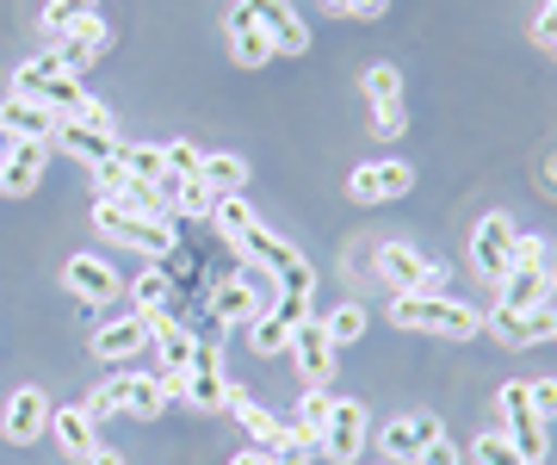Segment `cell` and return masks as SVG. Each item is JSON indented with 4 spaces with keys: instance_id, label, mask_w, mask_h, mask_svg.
<instances>
[{
    "instance_id": "ffe728a7",
    "label": "cell",
    "mask_w": 557,
    "mask_h": 465,
    "mask_svg": "<svg viewBox=\"0 0 557 465\" xmlns=\"http://www.w3.org/2000/svg\"><path fill=\"white\" fill-rule=\"evenodd\" d=\"M44 162H50V143H13L7 137V156H0V193H7V199L38 193Z\"/></svg>"
},
{
    "instance_id": "8992f818",
    "label": "cell",
    "mask_w": 557,
    "mask_h": 465,
    "mask_svg": "<svg viewBox=\"0 0 557 465\" xmlns=\"http://www.w3.org/2000/svg\"><path fill=\"white\" fill-rule=\"evenodd\" d=\"M292 366H298V379H304V391H329V379H335V354L341 347L329 342V329L317 323V317H304L298 329H292Z\"/></svg>"
},
{
    "instance_id": "bcb514c9",
    "label": "cell",
    "mask_w": 557,
    "mask_h": 465,
    "mask_svg": "<svg viewBox=\"0 0 557 465\" xmlns=\"http://www.w3.org/2000/svg\"><path fill=\"white\" fill-rule=\"evenodd\" d=\"M416 465H458V446L446 441V435H440V441L421 446V460H416Z\"/></svg>"
},
{
    "instance_id": "7402d4cb",
    "label": "cell",
    "mask_w": 557,
    "mask_h": 465,
    "mask_svg": "<svg viewBox=\"0 0 557 465\" xmlns=\"http://www.w3.org/2000/svg\"><path fill=\"white\" fill-rule=\"evenodd\" d=\"M223 44H230L236 69H267V62H273V44H267V32L255 25V13H248L242 0L223 13Z\"/></svg>"
},
{
    "instance_id": "ba28073f",
    "label": "cell",
    "mask_w": 557,
    "mask_h": 465,
    "mask_svg": "<svg viewBox=\"0 0 557 465\" xmlns=\"http://www.w3.org/2000/svg\"><path fill=\"white\" fill-rule=\"evenodd\" d=\"M94 186H100V199L119 205V211H143V218H161V211H168V205H161V186L137 181V174L119 162V156L94 168Z\"/></svg>"
},
{
    "instance_id": "4316f807",
    "label": "cell",
    "mask_w": 557,
    "mask_h": 465,
    "mask_svg": "<svg viewBox=\"0 0 557 465\" xmlns=\"http://www.w3.org/2000/svg\"><path fill=\"white\" fill-rule=\"evenodd\" d=\"M223 409H230V416H242V428L255 435V446H260V453H267V446H273L278 435H285V416H273V409H260L255 397L242 391V384H230V397H223Z\"/></svg>"
},
{
    "instance_id": "60d3db41",
    "label": "cell",
    "mask_w": 557,
    "mask_h": 465,
    "mask_svg": "<svg viewBox=\"0 0 557 465\" xmlns=\"http://www.w3.org/2000/svg\"><path fill=\"white\" fill-rule=\"evenodd\" d=\"M322 13H335V20H384L391 13V0H322Z\"/></svg>"
},
{
    "instance_id": "f546056e",
    "label": "cell",
    "mask_w": 557,
    "mask_h": 465,
    "mask_svg": "<svg viewBox=\"0 0 557 465\" xmlns=\"http://www.w3.org/2000/svg\"><path fill=\"white\" fill-rule=\"evenodd\" d=\"M292 329H298V323H285L273 304H267L255 323H248V347H255L260 360H273V354H285V347H292Z\"/></svg>"
},
{
    "instance_id": "e0dca14e",
    "label": "cell",
    "mask_w": 557,
    "mask_h": 465,
    "mask_svg": "<svg viewBox=\"0 0 557 465\" xmlns=\"http://www.w3.org/2000/svg\"><path fill=\"white\" fill-rule=\"evenodd\" d=\"M508 255H515V218H508V211H490V218L471 230V267L496 285L502 273H508Z\"/></svg>"
},
{
    "instance_id": "1f68e13d",
    "label": "cell",
    "mask_w": 557,
    "mask_h": 465,
    "mask_svg": "<svg viewBox=\"0 0 557 465\" xmlns=\"http://www.w3.org/2000/svg\"><path fill=\"white\" fill-rule=\"evenodd\" d=\"M199 181L211 186V193H242V186H248V162H242V156H230V149H218V156H205V168H199Z\"/></svg>"
},
{
    "instance_id": "9c48e42d",
    "label": "cell",
    "mask_w": 557,
    "mask_h": 465,
    "mask_svg": "<svg viewBox=\"0 0 557 465\" xmlns=\"http://www.w3.org/2000/svg\"><path fill=\"white\" fill-rule=\"evenodd\" d=\"M483 329L496 335L502 347H539V342H557V304H539V310H483Z\"/></svg>"
},
{
    "instance_id": "2e32d148",
    "label": "cell",
    "mask_w": 557,
    "mask_h": 465,
    "mask_svg": "<svg viewBox=\"0 0 557 465\" xmlns=\"http://www.w3.org/2000/svg\"><path fill=\"white\" fill-rule=\"evenodd\" d=\"M440 435H446V428H440V416H428V409H409V416H397V423L379 428V446H384V460H391V465H416L421 446L440 441Z\"/></svg>"
},
{
    "instance_id": "f35d334b",
    "label": "cell",
    "mask_w": 557,
    "mask_h": 465,
    "mask_svg": "<svg viewBox=\"0 0 557 465\" xmlns=\"http://www.w3.org/2000/svg\"><path fill=\"white\" fill-rule=\"evenodd\" d=\"M161 149H168V174H174V181H199V168H205V149L199 143H161Z\"/></svg>"
},
{
    "instance_id": "816d5d0a",
    "label": "cell",
    "mask_w": 557,
    "mask_h": 465,
    "mask_svg": "<svg viewBox=\"0 0 557 465\" xmlns=\"http://www.w3.org/2000/svg\"><path fill=\"white\" fill-rule=\"evenodd\" d=\"M545 304H557V273H552V298H545Z\"/></svg>"
},
{
    "instance_id": "7a4b0ae2",
    "label": "cell",
    "mask_w": 557,
    "mask_h": 465,
    "mask_svg": "<svg viewBox=\"0 0 557 465\" xmlns=\"http://www.w3.org/2000/svg\"><path fill=\"white\" fill-rule=\"evenodd\" d=\"M230 248H236L248 267H267V280H273L278 292H317V267L304 261V248H298V243H285V236H273L267 223L242 230Z\"/></svg>"
},
{
    "instance_id": "f5cc1de1",
    "label": "cell",
    "mask_w": 557,
    "mask_h": 465,
    "mask_svg": "<svg viewBox=\"0 0 557 465\" xmlns=\"http://www.w3.org/2000/svg\"><path fill=\"white\" fill-rule=\"evenodd\" d=\"M0 156H7V131H0Z\"/></svg>"
},
{
    "instance_id": "7bdbcfd3",
    "label": "cell",
    "mask_w": 557,
    "mask_h": 465,
    "mask_svg": "<svg viewBox=\"0 0 557 465\" xmlns=\"http://www.w3.org/2000/svg\"><path fill=\"white\" fill-rule=\"evenodd\" d=\"M75 124H94V131H119V119H112V106H106V100H94V94H87V106L75 112Z\"/></svg>"
},
{
    "instance_id": "44dd1931",
    "label": "cell",
    "mask_w": 557,
    "mask_h": 465,
    "mask_svg": "<svg viewBox=\"0 0 557 465\" xmlns=\"http://www.w3.org/2000/svg\"><path fill=\"white\" fill-rule=\"evenodd\" d=\"M50 435H57L62 460L69 465H94V453H100V423L87 416V409H50Z\"/></svg>"
},
{
    "instance_id": "e575fe53",
    "label": "cell",
    "mask_w": 557,
    "mask_h": 465,
    "mask_svg": "<svg viewBox=\"0 0 557 465\" xmlns=\"http://www.w3.org/2000/svg\"><path fill=\"white\" fill-rule=\"evenodd\" d=\"M366 100H372V112H391V106H403V69H391V62H372V69H366Z\"/></svg>"
},
{
    "instance_id": "d4e9b609",
    "label": "cell",
    "mask_w": 557,
    "mask_h": 465,
    "mask_svg": "<svg viewBox=\"0 0 557 465\" xmlns=\"http://www.w3.org/2000/svg\"><path fill=\"white\" fill-rule=\"evenodd\" d=\"M57 112H44L38 100H20V94H7V100H0V131H7V137L13 143H50L57 137Z\"/></svg>"
},
{
    "instance_id": "74e56055",
    "label": "cell",
    "mask_w": 557,
    "mask_h": 465,
    "mask_svg": "<svg viewBox=\"0 0 557 465\" xmlns=\"http://www.w3.org/2000/svg\"><path fill=\"white\" fill-rule=\"evenodd\" d=\"M131 304L137 310H168V267H143L137 285H131Z\"/></svg>"
},
{
    "instance_id": "5b68a950",
    "label": "cell",
    "mask_w": 557,
    "mask_h": 465,
    "mask_svg": "<svg viewBox=\"0 0 557 465\" xmlns=\"http://www.w3.org/2000/svg\"><path fill=\"white\" fill-rule=\"evenodd\" d=\"M496 409H502V423H508L502 435L515 441L520 465H545V453H552V428H545V416L527 404V384H502Z\"/></svg>"
},
{
    "instance_id": "4fadbf2b",
    "label": "cell",
    "mask_w": 557,
    "mask_h": 465,
    "mask_svg": "<svg viewBox=\"0 0 557 465\" xmlns=\"http://www.w3.org/2000/svg\"><path fill=\"white\" fill-rule=\"evenodd\" d=\"M106 404L119 416H137V423H156L168 409V391H161V372H119L106 379Z\"/></svg>"
},
{
    "instance_id": "603a6c76",
    "label": "cell",
    "mask_w": 557,
    "mask_h": 465,
    "mask_svg": "<svg viewBox=\"0 0 557 465\" xmlns=\"http://www.w3.org/2000/svg\"><path fill=\"white\" fill-rule=\"evenodd\" d=\"M50 149H62V156H75V162H87V168H100V162H112V156H119L124 143H119V131H94V124L62 119L57 137H50Z\"/></svg>"
},
{
    "instance_id": "3957f363",
    "label": "cell",
    "mask_w": 557,
    "mask_h": 465,
    "mask_svg": "<svg viewBox=\"0 0 557 465\" xmlns=\"http://www.w3.org/2000/svg\"><path fill=\"white\" fill-rule=\"evenodd\" d=\"M94 230H100L106 243H119V248H137V255H149V261H168L174 255V218L161 211V218H143V211H119V205H106L94 211Z\"/></svg>"
},
{
    "instance_id": "5bb4252c",
    "label": "cell",
    "mask_w": 557,
    "mask_h": 465,
    "mask_svg": "<svg viewBox=\"0 0 557 465\" xmlns=\"http://www.w3.org/2000/svg\"><path fill=\"white\" fill-rule=\"evenodd\" d=\"M317 453H322V460H335V465H354L359 453H366V404H354V397H335Z\"/></svg>"
},
{
    "instance_id": "ac0fdd59",
    "label": "cell",
    "mask_w": 557,
    "mask_h": 465,
    "mask_svg": "<svg viewBox=\"0 0 557 465\" xmlns=\"http://www.w3.org/2000/svg\"><path fill=\"white\" fill-rule=\"evenodd\" d=\"M143 347H149V317H143V310H131V317H106V323L94 329V360L100 366L137 360Z\"/></svg>"
},
{
    "instance_id": "6da1fadb",
    "label": "cell",
    "mask_w": 557,
    "mask_h": 465,
    "mask_svg": "<svg viewBox=\"0 0 557 465\" xmlns=\"http://www.w3.org/2000/svg\"><path fill=\"white\" fill-rule=\"evenodd\" d=\"M391 323L416 329V335H440V342H471V335H483V310L446 298V292H397Z\"/></svg>"
},
{
    "instance_id": "d590c367",
    "label": "cell",
    "mask_w": 557,
    "mask_h": 465,
    "mask_svg": "<svg viewBox=\"0 0 557 465\" xmlns=\"http://www.w3.org/2000/svg\"><path fill=\"white\" fill-rule=\"evenodd\" d=\"M322 329H329V342H335V347L366 342V304H341V310H329V317H322Z\"/></svg>"
},
{
    "instance_id": "ee69618b",
    "label": "cell",
    "mask_w": 557,
    "mask_h": 465,
    "mask_svg": "<svg viewBox=\"0 0 557 465\" xmlns=\"http://www.w3.org/2000/svg\"><path fill=\"white\" fill-rule=\"evenodd\" d=\"M527 404H533L539 416L552 423V416H557V379H539V384H527Z\"/></svg>"
},
{
    "instance_id": "f1b7e54d",
    "label": "cell",
    "mask_w": 557,
    "mask_h": 465,
    "mask_svg": "<svg viewBox=\"0 0 557 465\" xmlns=\"http://www.w3.org/2000/svg\"><path fill=\"white\" fill-rule=\"evenodd\" d=\"M223 397H230V379H223V366H193L186 372V384H180V404H193V409H223Z\"/></svg>"
},
{
    "instance_id": "d6a6232c",
    "label": "cell",
    "mask_w": 557,
    "mask_h": 465,
    "mask_svg": "<svg viewBox=\"0 0 557 465\" xmlns=\"http://www.w3.org/2000/svg\"><path fill=\"white\" fill-rule=\"evenodd\" d=\"M119 162L131 168L137 181H149V186L168 181V149H161V143H124V149H119Z\"/></svg>"
},
{
    "instance_id": "484cf974",
    "label": "cell",
    "mask_w": 557,
    "mask_h": 465,
    "mask_svg": "<svg viewBox=\"0 0 557 465\" xmlns=\"http://www.w3.org/2000/svg\"><path fill=\"white\" fill-rule=\"evenodd\" d=\"M106 44H112V25L106 20H94V25H81L75 38H62V44H50V50H57V62H62V75H87V69H94V62L106 57Z\"/></svg>"
},
{
    "instance_id": "52a82bcc",
    "label": "cell",
    "mask_w": 557,
    "mask_h": 465,
    "mask_svg": "<svg viewBox=\"0 0 557 465\" xmlns=\"http://www.w3.org/2000/svg\"><path fill=\"white\" fill-rule=\"evenodd\" d=\"M416 186V162H397V156H384V162H366L347 174V199L354 205H391L403 199Z\"/></svg>"
},
{
    "instance_id": "8d00e7d4",
    "label": "cell",
    "mask_w": 557,
    "mask_h": 465,
    "mask_svg": "<svg viewBox=\"0 0 557 465\" xmlns=\"http://www.w3.org/2000/svg\"><path fill=\"white\" fill-rule=\"evenodd\" d=\"M211 205H218V193H211L205 181H180L168 211H174V218H205V223H211Z\"/></svg>"
},
{
    "instance_id": "cb8c5ba5",
    "label": "cell",
    "mask_w": 557,
    "mask_h": 465,
    "mask_svg": "<svg viewBox=\"0 0 557 465\" xmlns=\"http://www.w3.org/2000/svg\"><path fill=\"white\" fill-rule=\"evenodd\" d=\"M552 298V267H508L496 280V304L502 310H539V304Z\"/></svg>"
},
{
    "instance_id": "9a60e30c",
    "label": "cell",
    "mask_w": 557,
    "mask_h": 465,
    "mask_svg": "<svg viewBox=\"0 0 557 465\" xmlns=\"http://www.w3.org/2000/svg\"><path fill=\"white\" fill-rule=\"evenodd\" d=\"M278 298V285L267 280V292H260L255 280H218L211 285V317H218V329H230V323H255L260 310H267V304Z\"/></svg>"
},
{
    "instance_id": "7c38bea8",
    "label": "cell",
    "mask_w": 557,
    "mask_h": 465,
    "mask_svg": "<svg viewBox=\"0 0 557 465\" xmlns=\"http://www.w3.org/2000/svg\"><path fill=\"white\" fill-rule=\"evenodd\" d=\"M38 435H50V397H44L38 384H20V391L0 404V441L32 446Z\"/></svg>"
},
{
    "instance_id": "836d02e7",
    "label": "cell",
    "mask_w": 557,
    "mask_h": 465,
    "mask_svg": "<svg viewBox=\"0 0 557 465\" xmlns=\"http://www.w3.org/2000/svg\"><path fill=\"white\" fill-rule=\"evenodd\" d=\"M211 223H218V236H223V243H236L242 230H255L260 218H255V205L242 199V193H223V199L211 205Z\"/></svg>"
},
{
    "instance_id": "c3c4849f",
    "label": "cell",
    "mask_w": 557,
    "mask_h": 465,
    "mask_svg": "<svg viewBox=\"0 0 557 465\" xmlns=\"http://www.w3.org/2000/svg\"><path fill=\"white\" fill-rule=\"evenodd\" d=\"M230 465H273V460H267L260 446H248V453H236V460H230Z\"/></svg>"
},
{
    "instance_id": "681fc988",
    "label": "cell",
    "mask_w": 557,
    "mask_h": 465,
    "mask_svg": "<svg viewBox=\"0 0 557 465\" xmlns=\"http://www.w3.org/2000/svg\"><path fill=\"white\" fill-rule=\"evenodd\" d=\"M545 186H552V193H557V149H552V156H545Z\"/></svg>"
},
{
    "instance_id": "8fae6325",
    "label": "cell",
    "mask_w": 557,
    "mask_h": 465,
    "mask_svg": "<svg viewBox=\"0 0 557 465\" xmlns=\"http://www.w3.org/2000/svg\"><path fill=\"white\" fill-rule=\"evenodd\" d=\"M242 7H248L255 25L267 32L273 57H304V50H310V25L298 20V7H292V0H242Z\"/></svg>"
},
{
    "instance_id": "4dcf8cb0",
    "label": "cell",
    "mask_w": 557,
    "mask_h": 465,
    "mask_svg": "<svg viewBox=\"0 0 557 465\" xmlns=\"http://www.w3.org/2000/svg\"><path fill=\"white\" fill-rule=\"evenodd\" d=\"M329 409H335V397H329V391H304V397H298V409H292L285 423L298 428V441L322 446V428H329Z\"/></svg>"
},
{
    "instance_id": "83f0119b",
    "label": "cell",
    "mask_w": 557,
    "mask_h": 465,
    "mask_svg": "<svg viewBox=\"0 0 557 465\" xmlns=\"http://www.w3.org/2000/svg\"><path fill=\"white\" fill-rule=\"evenodd\" d=\"M100 20V0H50V7H44V38L50 44H62V38H75L81 25H94Z\"/></svg>"
},
{
    "instance_id": "f6af8a7d",
    "label": "cell",
    "mask_w": 557,
    "mask_h": 465,
    "mask_svg": "<svg viewBox=\"0 0 557 465\" xmlns=\"http://www.w3.org/2000/svg\"><path fill=\"white\" fill-rule=\"evenodd\" d=\"M372 131H379L384 143H397L403 131H409V112H403V106H391V112H372Z\"/></svg>"
},
{
    "instance_id": "7dc6e473",
    "label": "cell",
    "mask_w": 557,
    "mask_h": 465,
    "mask_svg": "<svg viewBox=\"0 0 557 465\" xmlns=\"http://www.w3.org/2000/svg\"><path fill=\"white\" fill-rule=\"evenodd\" d=\"M533 38L545 44V50H557V0H545V13H539V25H533Z\"/></svg>"
},
{
    "instance_id": "b9f144b4",
    "label": "cell",
    "mask_w": 557,
    "mask_h": 465,
    "mask_svg": "<svg viewBox=\"0 0 557 465\" xmlns=\"http://www.w3.org/2000/svg\"><path fill=\"white\" fill-rule=\"evenodd\" d=\"M545 261H552V243H545V236H515L508 267H545Z\"/></svg>"
},
{
    "instance_id": "d6986e66",
    "label": "cell",
    "mask_w": 557,
    "mask_h": 465,
    "mask_svg": "<svg viewBox=\"0 0 557 465\" xmlns=\"http://www.w3.org/2000/svg\"><path fill=\"white\" fill-rule=\"evenodd\" d=\"M62 285H69L81 304H112V298H124L119 267L100 261V255H69V267H62Z\"/></svg>"
},
{
    "instance_id": "277c9868",
    "label": "cell",
    "mask_w": 557,
    "mask_h": 465,
    "mask_svg": "<svg viewBox=\"0 0 557 465\" xmlns=\"http://www.w3.org/2000/svg\"><path fill=\"white\" fill-rule=\"evenodd\" d=\"M13 94L20 100H38L44 112H57V119H75L81 106H87V87L75 75H62L57 50H44V57L20 62V75H13Z\"/></svg>"
},
{
    "instance_id": "30bf717a",
    "label": "cell",
    "mask_w": 557,
    "mask_h": 465,
    "mask_svg": "<svg viewBox=\"0 0 557 465\" xmlns=\"http://www.w3.org/2000/svg\"><path fill=\"white\" fill-rule=\"evenodd\" d=\"M372 267H379V280L391 285V292H440V267L428 261V255H416L409 243H384L379 255H372Z\"/></svg>"
},
{
    "instance_id": "ab89813d",
    "label": "cell",
    "mask_w": 557,
    "mask_h": 465,
    "mask_svg": "<svg viewBox=\"0 0 557 465\" xmlns=\"http://www.w3.org/2000/svg\"><path fill=\"white\" fill-rule=\"evenodd\" d=\"M471 460L478 465H520V453H515L508 435H478V441H471Z\"/></svg>"
},
{
    "instance_id": "f907efd6",
    "label": "cell",
    "mask_w": 557,
    "mask_h": 465,
    "mask_svg": "<svg viewBox=\"0 0 557 465\" xmlns=\"http://www.w3.org/2000/svg\"><path fill=\"white\" fill-rule=\"evenodd\" d=\"M94 465H124L119 453H94Z\"/></svg>"
}]
</instances>
